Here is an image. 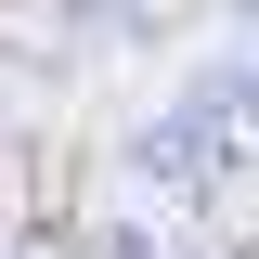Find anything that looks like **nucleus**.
<instances>
[{"instance_id": "nucleus-1", "label": "nucleus", "mask_w": 259, "mask_h": 259, "mask_svg": "<svg viewBox=\"0 0 259 259\" xmlns=\"http://www.w3.org/2000/svg\"><path fill=\"white\" fill-rule=\"evenodd\" d=\"M233 26H259V0H233Z\"/></svg>"}]
</instances>
